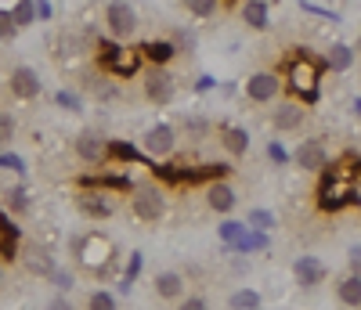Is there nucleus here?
<instances>
[{"label": "nucleus", "instance_id": "nucleus-38", "mask_svg": "<svg viewBox=\"0 0 361 310\" xmlns=\"http://www.w3.org/2000/svg\"><path fill=\"white\" fill-rule=\"evenodd\" d=\"M267 155H271V159H275L279 166H286V163H289V151H286L279 141H271V144H267Z\"/></svg>", "mask_w": 361, "mask_h": 310}, {"label": "nucleus", "instance_id": "nucleus-31", "mask_svg": "<svg viewBox=\"0 0 361 310\" xmlns=\"http://www.w3.org/2000/svg\"><path fill=\"white\" fill-rule=\"evenodd\" d=\"M119 76H130L134 69H137V54H130V51H119V58H116V66H112Z\"/></svg>", "mask_w": 361, "mask_h": 310}, {"label": "nucleus", "instance_id": "nucleus-25", "mask_svg": "<svg viewBox=\"0 0 361 310\" xmlns=\"http://www.w3.org/2000/svg\"><path fill=\"white\" fill-rule=\"evenodd\" d=\"M98 61H102V66L105 69H112L116 66V58H119V51H123V47H119V44H112V40H98Z\"/></svg>", "mask_w": 361, "mask_h": 310}, {"label": "nucleus", "instance_id": "nucleus-3", "mask_svg": "<svg viewBox=\"0 0 361 310\" xmlns=\"http://www.w3.org/2000/svg\"><path fill=\"white\" fill-rule=\"evenodd\" d=\"M177 94V87H173V76L163 69V66H152L145 73V98L152 101V105H170Z\"/></svg>", "mask_w": 361, "mask_h": 310}, {"label": "nucleus", "instance_id": "nucleus-34", "mask_svg": "<svg viewBox=\"0 0 361 310\" xmlns=\"http://www.w3.org/2000/svg\"><path fill=\"white\" fill-rule=\"evenodd\" d=\"M0 170H15V173H25L22 155H15V151H4V155H0Z\"/></svg>", "mask_w": 361, "mask_h": 310}, {"label": "nucleus", "instance_id": "nucleus-18", "mask_svg": "<svg viewBox=\"0 0 361 310\" xmlns=\"http://www.w3.org/2000/svg\"><path fill=\"white\" fill-rule=\"evenodd\" d=\"M325 66L333 69V73H347L354 66V47L350 44H333V47H329V54H325Z\"/></svg>", "mask_w": 361, "mask_h": 310}, {"label": "nucleus", "instance_id": "nucleus-39", "mask_svg": "<svg viewBox=\"0 0 361 310\" xmlns=\"http://www.w3.org/2000/svg\"><path fill=\"white\" fill-rule=\"evenodd\" d=\"M170 44H173L177 51H185V47H195V37L188 33V29H180V33H177V37H173Z\"/></svg>", "mask_w": 361, "mask_h": 310}, {"label": "nucleus", "instance_id": "nucleus-28", "mask_svg": "<svg viewBox=\"0 0 361 310\" xmlns=\"http://www.w3.org/2000/svg\"><path fill=\"white\" fill-rule=\"evenodd\" d=\"M8 209L22 216V213L29 209V192H25V188H11V192H8Z\"/></svg>", "mask_w": 361, "mask_h": 310}, {"label": "nucleus", "instance_id": "nucleus-30", "mask_svg": "<svg viewBox=\"0 0 361 310\" xmlns=\"http://www.w3.org/2000/svg\"><path fill=\"white\" fill-rule=\"evenodd\" d=\"M246 221H250V228H257V231H271V228H275V216H271L267 209H253Z\"/></svg>", "mask_w": 361, "mask_h": 310}, {"label": "nucleus", "instance_id": "nucleus-10", "mask_svg": "<svg viewBox=\"0 0 361 310\" xmlns=\"http://www.w3.org/2000/svg\"><path fill=\"white\" fill-rule=\"evenodd\" d=\"M296 163L304 166L307 173H322L329 166V151H325L322 141H304V144L296 148Z\"/></svg>", "mask_w": 361, "mask_h": 310}, {"label": "nucleus", "instance_id": "nucleus-15", "mask_svg": "<svg viewBox=\"0 0 361 310\" xmlns=\"http://www.w3.org/2000/svg\"><path fill=\"white\" fill-rule=\"evenodd\" d=\"M22 264L33 271V274H40V278H51L54 274V260H51L47 249H40V245H29V249L22 253Z\"/></svg>", "mask_w": 361, "mask_h": 310}, {"label": "nucleus", "instance_id": "nucleus-36", "mask_svg": "<svg viewBox=\"0 0 361 310\" xmlns=\"http://www.w3.org/2000/svg\"><path fill=\"white\" fill-rule=\"evenodd\" d=\"M137 271H141V253H134V256H130V264H127V274H123V289H130V285H134Z\"/></svg>", "mask_w": 361, "mask_h": 310}, {"label": "nucleus", "instance_id": "nucleus-35", "mask_svg": "<svg viewBox=\"0 0 361 310\" xmlns=\"http://www.w3.org/2000/svg\"><path fill=\"white\" fill-rule=\"evenodd\" d=\"M15 137V119L8 112H0V144H8Z\"/></svg>", "mask_w": 361, "mask_h": 310}, {"label": "nucleus", "instance_id": "nucleus-27", "mask_svg": "<svg viewBox=\"0 0 361 310\" xmlns=\"http://www.w3.org/2000/svg\"><path fill=\"white\" fill-rule=\"evenodd\" d=\"M185 8L195 18H209V15H217V0H185Z\"/></svg>", "mask_w": 361, "mask_h": 310}, {"label": "nucleus", "instance_id": "nucleus-43", "mask_svg": "<svg viewBox=\"0 0 361 310\" xmlns=\"http://www.w3.org/2000/svg\"><path fill=\"white\" fill-rule=\"evenodd\" d=\"M47 310H73V306H69V299H66V296H58V299H51V306H47Z\"/></svg>", "mask_w": 361, "mask_h": 310}, {"label": "nucleus", "instance_id": "nucleus-20", "mask_svg": "<svg viewBox=\"0 0 361 310\" xmlns=\"http://www.w3.org/2000/svg\"><path fill=\"white\" fill-rule=\"evenodd\" d=\"M336 292H340V303L343 306H361V278L357 274H347V278H340V285H336Z\"/></svg>", "mask_w": 361, "mask_h": 310}, {"label": "nucleus", "instance_id": "nucleus-9", "mask_svg": "<svg viewBox=\"0 0 361 310\" xmlns=\"http://www.w3.org/2000/svg\"><path fill=\"white\" fill-rule=\"evenodd\" d=\"M293 87L296 90H304V98L307 101H314L318 98V66L311 58H304V61H293Z\"/></svg>", "mask_w": 361, "mask_h": 310}, {"label": "nucleus", "instance_id": "nucleus-45", "mask_svg": "<svg viewBox=\"0 0 361 310\" xmlns=\"http://www.w3.org/2000/svg\"><path fill=\"white\" fill-rule=\"evenodd\" d=\"M350 112H354V116L361 119V98H354V105H350Z\"/></svg>", "mask_w": 361, "mask_h": 310}, {"label": "nucleus", "instance_id": "nucleus-13", "mask_svg": "<svg viewBox=\"0 0 361 310\" xmlns=\"http://www.w3.org/2000/svg\"><path fill=\"white\" fill-rule=\"evenodd\" d=\"M206 202H209V209H214V213H231L238 199H235V188H231V184L214 180V184L206 188Z\"/></svg>", "mask_w": 361, "mask_h": 310}, {"label": "nucleus", "instance_id": "nucleus-46", "mask_svg": "<svg viewBox=\"0 0 361 310\" xmlns=\"http://www.w3.org/2000/svg\"><path fill=\"white\" fill-rule=\"evenodd\" d=\"M0 282H4V267H0Z\"/></svg>", "mask_w": 361, "mask_h": 310}, {"label": "nucleus", "instance_id": "nucleus-1", "mask_svg": "<svg viewBox=\"0 0 361 310\" xmlns=\"http://www.w3.org/2000/svg\"><path fill=\"white\" fill-rule=\"evenodd\" d=\"M105 25H109L112 37L127 40V37H134V29H137V11L127 4V0H112V4L105 8Z\"/></svg>", "mask_w": 361, "mask_h": 310}, {"label": "nucleus", "instance_id": "nucleus-17", "mask_svg": "<svg viewBox=\"0 0 361 310\" xmlns=\"http://www.w3.org/2000/svg\"><path fill=\"white\" fill-rule=\"evenodd\" d=\"M180 292H185L180 274H173V271L156 274V296H159V299H180Z\"/></svg>", "mask_w": 361, "mask_h": 310}, {"label": "nucleus", "instance_id": "nucleus-29", "mask_svg": "<svg viewBox=\"0 0 361 310\" xmlns=\"http://www.w3.org/2000/svg\"><path fill=\"white\" fill-rule=\"evenodd\" d=\"M87 310H116V296L112 292H90V299H87Z\"/></svg>", "mask_w": 361, "mask_h": 310}, {"label": "nucleus", "instance_id": "nucleus-33", "mask_svg": "<svg viewBox=\"0 0 361 310\" xmlns=\"http://www.w3.org/2000/svg\"><path fill=\"white\" fill-rule=\"evenodd\" d=\"M15 33H18V25H15L11 11H0V40H15Z\"/></svg>", "mask_w": 361, "mask_h": 310}, {"label": "nucleus", "instance_id": "nucleus-22", "mask_svg": "<svg viewBox=\"0 0 361 310\" xmlns=\"http://www.w3.org/2000/svg\"><path fill=\"white\" fill-rule=\"evenodd\" d=\"M235 253H253V249H267V235L264 231H243V238H238L235 245H231Z\"/></svg>", "mask_w": 361, "mask_h": 310}, {"label": "nucleus", "instance_id": "nucleus-11", "mask_svg": "<svg viewBox=\"0 0 361 310\" xmlns=\"http://www.w3.org/2000/svg\"><path fill=\"white\" fill-rule=\"evenodd\" d=\"M76 209L83 216H90V221H109L112 216V202L105 195H98V192H80L76 195Z\"/></svg>", "mask_w": 361, "mask_h": 310}, {"label": "nucleus", "instance_id": "nucleus-21", "mask_svg": "<svg viewBox=\"0 0 361 310\" xmlns=\"http://www.w3.org/2000/svg\"><path fill=\"white\" fill-rule=\"evenodd\" d=\"M221 141H224V148L231 155H246V148H250V134L243 127H224L221 130Z\"/></svg>", "mask_w": 361, "mask_h": 310}, {"label": "nucleus", "instance_id": "nucleus-24", "mask_svg": "<svg viewBox=\"0 0 361 310\" xmlns=\"http://www.w3.org/2000/svg\"><path fill=\"white\" fill-rule=\"evenodd\" d=\"M11 18H15V25H18V29L33 25V22H37V8H33V0H18L15 11H11Z\"/></svg>", "mask_w": 361, "mask_h": 310}, {"label": "nucleus", "instance_id": "nucleus-2", "mask_svg": "<svg viewBox=\"0 0 361 310\" xmlns=\"http://www.w3.org/2000/svg\"><path fill=\"white\" fill-rule=\"evenodd\" d=\"M130 209L141 224H159L163 221V213H166V202L156 188H137L134 199H130Z\"/></svg>", "mask_w": 361, "mask_h": 310}, {"label": "nucleus", "instance_id": "nucleus-37", "mask_svg": "<svg viewBox=\"0 0 361 310\" xmlns=\"http://www.w3.org/2000/svg\"><path fill=\"white\" fill-rule=\"evenodd\" d=\"M62 108H69V112H80V98L76 94H69V90H58V98H54Z\"/></svg>", "mask_w": 361, "mask_h": 310}, {"label": "nucleus", "instance_id": "nucleus-47", "mask_svg": "<svg viewBox=\"0 0 361 310\" xmlns=\"http://www.w3.org/2000/svg\"><path fill=\"white\" fill-rule=\"evenodd\" d=\"M354 51H361V37H357V47H354Z\"/></svg>", "mask_w": 361, "mask_h": 310}, {"label": "nucleus", "instance_id": "nucleus-32", "mask_svg": "<svg viewBox=\"0 0 361 310\" xmlns=\"http://www.w3.org/2000/svg\"><path fill=\"white\" fill-rule=\"evenodd\" d=\"M243 231H246V224H238V221H224V224H221V238H224L228 245H235L238 238H243Z\"/></svg>", "mask_w": 361, "mask_h": 310}, {"label": "nucleus", "instance_id": "nucleus-41", "mask_svg": "<svg viewBox=\"0 0 361 310\" xmlns=\"http://www.w3.org/2000/svg\"><path fill=\"white\" fill-rule=\"evenodd\" d=\"M33 8H37V18H40V22L51 18V4H47V0H33Z\"/></svg>", "mask_w": 361, "mask_h": 310}, {"label": "nucleus", "instance_id": "nucleus-19", "mask_svg": "<svg viewBox=\"0 0 361 310\" xmlns=\"http://www.w3.org/2000/svg\"><path fill=\"white\" fill-rule=\"evenodd\" d=\"M141 54L152 61V66H166V61L177 54V47L170 40H148V44H141Z\"/></svg>", "mask_w": 361, "mask_h": 310}, {"label": "nucleus", "instance_id": "nucleus-14", "mask_svg": "<svg viewBox=\"0 0 361 310\" xmlns=\"http://www.w3.org/2000/svg\"><path fill=\"white\" fill-rule=\"evenodd\" d=\"M304 116H307V108L304 105H296V101H286V105H279L275 108V130H300L304 127Z\"/></svg>", "mask_w": 361, "mask_h": 310}, {"label": "nucleus", "instance_id": "nucleus-8", "mask_svg": "<svg viewBox=\"0 0 361 310\" xmlns=\"http://www.w3.org/2000/svg\"><path fill=\"white\" fill-rule=\"evenodd\" d=\"M80 260H83V267H102V264H109L112 260V245H109V238H102V235H87L83 242H80Z\"/></svg>", "mask_w": 361, "mask_h": 310}, {"label": "nucleus", "instance_id": "nucleus-44", "mask_svg": "<svg viewBox=\"0 0 361 310\" xmlns=\"http://www.w3.org/2000/svg\"><path fill=\"white\" fill-rule=\"evenodd\" d=\"M51 278H54V282H58V285H62V289H69V285H73V282H69V274H62V271H54Z\"/></svg>", "mask_w": 361, "mask_h": 310}, {"label": "nucleus", "instance_id": "nucleus-12", "mask_svg": "<svg viewBox=\"0 0 361 310\" xmlns=\"http://www.w3.org/2000/svg\"><path fill=\"white\" fill-rule=\"evenodd\" d=\"M293 274H296V282H300V285L314 289V285L325 282V264L314 260V256H300V260L293 264Z\"/></svg>", "mask_w": 361, "mask_h": 310}, {"label": "nucleus", "instance_id": "nucleus-23", "mask_svg": "<svg viewBox=\"0 0 361 310\" xmlns=\"http://www.w3.org/2000/svg\"><path fill=\"white\" fill-rule=\"evenodd\" d=\"M231 310H260V292H253V289H238V292H231Z\"/></svg>", "mask_w": 361, "mask_h": 310}, {"label": "nucleus", "instance_id": "nucleus-26", "mask_svg": "<svg viewBox=\"0 0 361 310\" xmlns=\"http://www.w3.org/2000/svg\"><path fill=\"white\" fill-rule=\"evenodd\" d=\"M109 159H123V163H134L137 151L134 144H123V141H109Z\"/></svg>", "mask_w": 361, "mask_h": 310}, {"label": "nucleus", "instance_id": "nucleus-42", "mask_svg": "<svg viewBox=\"0 0 361 310\" xmlns=\"http://www.w3.org/2000/svg\"><path fill=\"white\" fill-rule=\"evenodd\" d=\"M350 267H354V274L361 278V249H350Z\"/></svg>", "mask_w": 361, "mask_h": 310}, {"label": "nucleus", "instance_id": "nucleus-6", "mask_svg": "<svg viewBox=\"0 0 361 310\" xmlns=\"http://www.w3.org/2000/svg\"><path fill=\"white\" fill-rule=\"evenodd\" d=\"M76 155H80L83 163L98 166V163L109 159V141H105L102 134H94V130H83V134L76 137Z\"/></svg>", "mask_w": 361, "mask_h": 310}, {"label": "nucleus", "instance_id": "nucleus-7", "mask_svg": "<svg viewBox=\"0 0 361 310\" xmlns=\"http://www.w3.org/2000/svg\"><path fill=\"white\" fill-rule=\"evenodd\" d=\"M141 144H145L148 155H170L173 144H177V134H173L170 123H156V127H148V130H145Z\"/></svg>", "mask_w": 361, "mask_h": 310}, {"label": "nucleus", "instance_id": "nucleus-4", "mask_svg": "<svg viewBox=\"0 0 361 310\" xmlns=\"http://www.w3.org/2000/svg\"><path fill=\"white\" fill-rule=\"evenodd\" d=\"M8 87H11V94L18 98V101H33V98H40V76H37V69H29V66H15L11 69V76H8Z\"/></svg>", "mask_w": 361, "mask_h": 310}, {"label": "nucleus", "instance_id": "nucleus-16", "mask_svg": "<svg viewBox=\"0 0 361 310\" xmlns=\"http://www.w3.org/2000/svg\"><path fill=\"white\" fill-rule=\"evenodd\" d=\"M243 22L250 29H257V33H264V29L271 25V11H267L264 0H246V4H243Z\"/></svg>", "mask_w": 361, "mask_h": 310}, {"label": "nucleus", "instance_id": "nucleus-5", "mask_svg": "<svg viewBox=\"0 0 361 310\" xmlns=\"http://www.w3.org/2000/svg\"><path fill=\"white\" fill-rule=\"evenodd\" d=\"M279 76L275 73H253L250 80H246V98L250 101H257V105H267V101H275L279 98Z\"/></svg>", "mask_w": 361, "mask_h": 310}, {"label": "nucleus", "instance_id": "nucleus-40", "mask_svg": "<svg viewBox=\"0 0 361 310\" xmlns=\"http://www.w3.org/2000/svg\"><path fill=\"white\" fill-rule=\"evenodd\" d=\"M177 310H206V299H202V296H188V299L180 303Z\"/></svg>", "mask_w": 361, "mask_h": 310}, {"label": "nucleus", "instance_id": "nucleus-48", "mask_svg": "<svg viewBox=\"0 0 361 310\" xmlns=\"http://www.w3.org/2000/svg\"><path fill=\"white\" fill-rule=\"evenodd\" d=\"M357 173H361V163H357Z\"/></svg>", "mask_w": 361, "mask_h": 310}]
</instances>
